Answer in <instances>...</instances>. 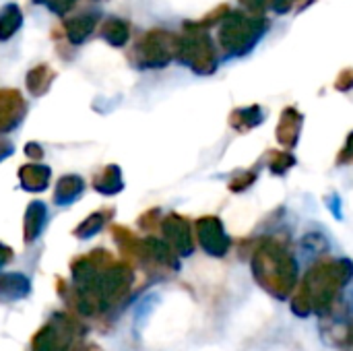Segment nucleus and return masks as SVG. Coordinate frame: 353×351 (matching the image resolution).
Returning a JSON list of instances; mask_svg holds the SVG:
<instances>
[{
	"mask_svg": "<svg viewBox=\"0 0 353 351\" xmlns=\"http://www.w3.org/2000/svg\"><path fill=\"white\" fill-rule=\"evenodd\" d=\"M10 257H12L10 248H6V246H2V244H0V267H2L4 263H8V261H10Z\"/></svg>",
	"mask_w": 353,
	"mask_h": 351,
	"instance_id": "obj_14",
	"label": "nucleus"
},
{
	"mask_svg": "<svg viewBox=\"0 0 353 351\" xmlns=\"http://www.w3.org/2000/svg\"><path fill=\"white\" fill-rule=\"evenodd\" d=\"M122 188V182H120V172L118 168H108L99 178H95V190H99L101 194H114Z\"/></svg>",
	"mask_w": 353,
	"mask_h": 351,
	"instance_id": "obj_9",
	"label": "nucleus"
},
{
	"mask_svg": "<svg viewBox=\"0 0 353 351\" xmlns=\"http://www.w3.org/2000/svg\"><path fill=\"white\" fill-rule=\"evenodd\" d=\"M23 23V14H21V8L17 4H4L0 8V41H6L10 39L19 27Z\"/></svg>",
	"mask_w": 353,
	"mask_h": 351,
	"instance_id": "obj_6",
	"label": "nucleus"
},
{
	"mask_svg": "<svg viewBox=\"0 0 353 351\" xmlns=\"http://www.w3.org/2000/svg\"><path fill=\"white\" fill-rule=\"evenodd\" d=\"M46 219H48V209L43 203L35 201L27 207V215H25V240L27 242H33L41 234Z\"/></svg>",
	"mask_w": 353,
	"mask_h": 351,
	"instance_id": "obj_5",
	"label": "nucleus"
},
{
	"mask_svg": "<svg viewBox=\"0 0 353 351\" xmlns=\"http://www.w3.org/2000/svg\"><path fill=\"white\" fill-rule=\"evenodd\" d=\"M95 23H97V17L95 14H79L74 19H68L66 21V37L70 43H81L85 41L93 29H95Z\"/></svg>",
	"mask_w": 353,
	"mask_h": 351,
	"instance_id": "obj_4",
	"label": "nucleus"
},
{
	"mask_svg": "<svg viewBox=\"0 0 353 351\" xmlns=\"http://www.w3.org/2000/svg\"><path fill=\"white\" fill-rule=\"evenodd\" d=\"M27 106L19 91L2 89L0 91V134H8L14 130L25 118Z\"/></svg>",
	"mask_w": 353,
	"mask_h": 351,
	"instance_id": "obj_1",
	"label": "nucleus"
},
{
	"mask_svg": "<svg viewBox=\"0 0 353 351\" xmlns=\"http://www.w3.org/2000/svg\"><path fill=\"white\" fill-rule=\"evenodd\" d=\"M27 155H29V157H31V155L41 157V151H39V147H37V145H27Z\"/></svg>",
	"mask_w": 353,
	"mask_h": 351,
	"instance_id": "obj_15",
	"label": "nucleus"
},
{
	"mask_svg": "<svg viewBox=\"0 0 353 351\" xmlns=\"http://www.w3.org/2000/svg\"><path fill=\"white\" fill-rule=\"evenodd\" d=\"M29 292V281L21 275V273H8L0 277V296L14 300V298H23Z\"/></svg>",
	"mask_w": 353,
	"mask_h": 351,
	"instance_id": "obj_7",
	"label": "nucleus"
},
{
	"mask_svg": "<svg viewBox=\"0 0 353 351\" xmlns=\"http://www.w3.org/2000/svg\"><path fill=\"white\" fill-rule=\"evenodd\" d=\"M83 190H85V182L81 176H74V174L64 176L56 184L54 201H56V205H70L79 199V194H83Z\"/></svg>",
	"mask_w": 353,
	"mask_h": 351,
	"instance_id": "obj_3",
	"label": "nucleus"
},
{
	"mask_svg": "<svg viewBox=\"0 0 353 351\" xmlns=\"http://www.w3.org/2000/svg\"><path fill=\"white\" fill-rule=\"evenodd\" d=\"M12 151H14L12 143L8 139H4V134H0V161H4Z\"/></svg>",
	"mask_w": 353,
	"mask_h": 351,
	"instance_id": "obj_13",
	"label": "nucleus"
},
{
	"mask_svg": "<svg viewBox=\"0 0 353 351\" xmlns=\"http://www.w3.org/2000/svg\"><path fill=\"white\" fill-rule=\"evenodd\" d=\"M54 81V72L50 66H37L27 74V87L33 95H43Z\"/></svg>",
	"mask_w": 353,
	"mask_h": 351,
	"instance_id": "obj_8",
	"label": "nucleus"
},
{
	"mask_svg": "<svg viewBox=\"0 0 353 351\" xmlns=\"http://www.w3.org/2000/svg\"><path fill=\"white\" fill-rule=\"evenodd\" d=\"M74 4H77V0H50V2H48L50 10L56 12V14H60V17H64Z\"/></svg>",
	"mask_w": 353,
	"mask_h": 351,
	"instance_id": "obj_12",
	"label": "nucleus"
},
{
	"mask_svg": "<svg viewBox=\"0 0 353 351\" xmlns=\"http://www.w3.org/2000/svg\"><path fill=\"white\" fill-rule=\"evenodd\" d=\"M50 168L41 166V163H31V166H23L19 172V180L21 186L29 192H41L48 188L50 184Z\"/></svg>",
	"mask_w": 353,
	"mask_h": 351,
	"instance_id": "obj_2",
	"label": "nucleus"
},
{
	"mask_svg": "<svg viewBox=\"0 0 353 351\" xmlns=\"http://www.w3.org/2000/svg\"><path fill=\"white\" fill-rule=\"evenodd\" d=\"M101 225H103V215H101V213H95V215H91V217L77 230V234L83 236V238H89V236H93Z\"/></svg>",
	"mask_w": 353,
	"mask_h": 351,
	"instance_id": "obj_11",
	"label": "nucleus"
},
{
	"mask_svg": "<svg viewBox=\"0 0 353 351\" xmlns=\"http://www.w3.org/2000/svg\"><path fill=\"white\" fill-rule=\"evenodd\" d=\"M352 337H353V333H352Z\"/></svg>",
	"mask_w": 353,
	"mask_h": 351,
	"instance_id": "obj_17",
	"label": "nucleus"
},
{
	"mask_svg": "<svg viewBox=\"0 0 353 351\" xmlns=\"http://www.w3.org/2000/svg\"><path fill=\"white\" fill-rule=\"evenodd\" d=\"M126 25L122 23V21H118V19H110V21H105V25H103V29H101V35L110 41V43H114V46H122L124 41H126Z\"/></svg>",
	"mask_w": 353,
	"mask_h": 351,
	"instance_id": "obj_10",
	"label": "nucleus"
},
{
	"mask_svg": "<svg viewBox=\"0 0 353 351\" xmlns=\"http://www.w3.org/2000/svg\"><path fill=\"white\" fill-rule=\"evenodd\" d=\"M35 2H37V4H48L50 0H35Z\"/></svg>",
	"mask_w": 353,
	"mask_h": 351,
	"instance_id": "obj_16",
	"label": "nucleus"
}]
</instances>
